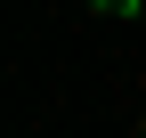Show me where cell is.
Returning <instances> with one entry per match:
<instances>
[{
  "label": "cell",
  "mask_w": 146,
  "mask_h": 138,
  "mask_svg": "<svg viewBox=\"0 0 146 138\" xmlns=\"http://www.w3.org/2000/svg\"><path fill=\"white\" fill-rule=\"evenodd\" d=\"M98 16H138V0H89Z\"/></svg>",
  "instance_id": "1"
}]
</instances>
